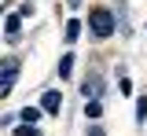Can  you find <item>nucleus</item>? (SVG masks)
I'll return each mask as SVG.
<instances>
[{
	"instance_id": "obj_6",
	"label": "nucleus",
	"mask_w": 147,
	"mask_h": 136,
	"mask_svg": "<svg viewBox=\"0 0 147 136\" xmlns=\"http://www.w3.org/2000/svg\"><path fill=\"white\" fill-rule=\"evenodd\" d=\"M70 70H74V59L63 55V59H59V77H70Z\"/></svg>"
},
{
	"instance_id": "obj_5",
	"label": "nucleus",
	"mask_w": 147,
	"mask_h": 136,
	"mask_svg": "<svg viewBox=\"0 0 147 136\" xmlns=\"http://www.w3.org/2000/svg\"><path fill=\"white\" fill-rule=\"evenodd\" d=\"M18 118H22V125H37L40 110H37V107H22V110H18Z\"/></svg>"
},
{
	"instance_id": "obj_9",
	"label": "nucleus",
	"mask_w": 147,
	"mask_h": 136,
	"mask_svg": "<svg viewBox=\"0 0 147 136\" xmlns=\"http://www.w3.org/2000/svg\"><path fill=\"white\" fill-rule=\"evenodd\" d=\"M85 114H88V118H99V114H103V107H99V99H92L88 107H85Z\"/></svg>"
},
{
	"instance_id": "obj_10",
	"label": "nucleus",
	"mask_w": 147,
	"mask_h": 136,
	"mask_svg": "<svg viewBox=\"0 0 147 136\" xmlns=\"http://www.w3.org/2000/svg\"><path fill=\"white\" fill-rule=\"evenodd\" d=\"M15 136H37V125H18Z\"/></svg>"
},
{
	"instance_id": "obj_11",
	"label": "nucleus",
	"mask_w": 147,
	"mask_h": 136,
	"mask_svg": "<svg viewBox=\"0 0 147 136\" xmlns=\"http://www.w3.org/2000/svg\"><path fill=\"white\" fill-rule=\"evenodd\" d=\"M136 118H140V121L147 118V99H140V103H136Z\"/></svg>"
},
{
	"instance_id": "obj_1",
	"label": "nucleus",
	"mask_w": 147,
	"mask_h": 136,
	"mask_svg": "<svg viewBox=\"0 0 147 136\" xmlns=\"http://www.w3.org/2000/svg\"><path fill=\"white\" fill-rule=\"evenodd\" d=\"M15 81H18V59H15V55L0 59V99L15 88Z\"/></svg>"
},
{
	"instance_id": "obj_7",
	"label": "nucleus",
	"mask_w": 147,
	"mask_h": 136,
	"mask_svg": "<svg viewBox=\"0 0 147 136\" xmlns=\"http://www.w3.org/2000/svg\"><path fill=\"white\" fill-rule=\"evenodd\" d=\"M81 92H85V99H88V96H99L103 85H99V81H88V85H81Z\"/></svg>"
},
{
	"instance_id": "obj_2",
	"label": "nucleus",
	"mask_w": 147,
	"mask_h": 136,
	"mask_svg": "<svg viewBox=\"0 0 147 136\" xmlns=\"http://www.w3.org/2000/svg\"><path fill=\"white\" fill-rule=\"evenodd\" d=\"M88 26H92L96 37H110V33H114V15H110L107 7H96L88 15Z\"/></svg>"
},
{
	"instance_id": "obj_8",
	"label": "nucleus",
	"mask_w": 147,
	"mask_h": 136,
	"mask_svg": "<svg viewBox=\"0 0 147 136\" xmlns=\"http://www.w3.org/2000/svg\"><path fill=\"white\" fill-rule=\"evenodd\" d=\"M77 33H81V22L70 19V22H66V40H77Z\"/></svg>"
},
{
	"instance_id": "obj_12",
	"label": "nucleus",
	"mask_w": 147,
	"mask_h": 136,
	"mask_svg": "<svg viewBox=\"0 0 147 136\" xmlns=\"http://www.w3.org/2000/svg\"><path fill=\"white\" fill-rule=\"evenodd\" d=\"M88 136H103V129H92V133H88Z\"/></svg>"
},
{
	"instance_id": "obj_4",
	"label": "nucleus",
	"mask_w": 147,
	"mask_h": 136,
	"mask_svg": "<svg viewBox=\"0 0 147 136\" xmlns=\"http://www.w3.org/2000/svg\"><path fill=\"white\" fill-rule=\"evenodd\" d=\"M4 30H7V37H11V40H18V33H22V19H18V15H7Z\"/></svg>"
},
{
	"instance_id": "obj_3",
	"label": "nucleus",
	"mask_w": 147,
	"mask_h": 136,
	"mask_svg": "<svg viewBox=\"0 0 147 136\" xmlns=\"http://www.w3.org/2000/svg\"><path fill=\"white\" fill-rule=\"evenodd\" d=\"M40 107H44V110H48V114H55V110H59V107H63V96H59V92H44V99H40Z\"/></svg>"
}]
</instances>
